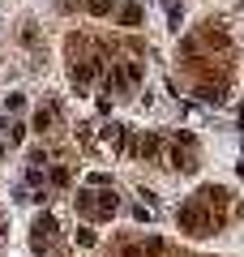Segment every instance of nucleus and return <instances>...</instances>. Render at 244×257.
I'll list each match as a JSON object with an SVG mask.
<instances>
[{"label": "nucleus", "mask_w": 244, "mask_h": 257, "mask_svg": "<svg viewBox=\"0 0 244 257\" xmlns=\"http://www.w3.org/2000/svg\"><path fill=\"white\" fill-rule=\"evenodd\" d=\"M172 159H176V167H197V150H193V138H176L172 142Z\"/></svg>", "instance_id": "obj_3"}, {"label": "nucleus", "mask_w": 244, "mask_h": 257, "mask_svg": "<svg viewBox=\"0 0 244 257\" xmlns=\"http://www.w3.org/2000/svg\"><path fill=\"white\" fill-rule=\"evenodd\" d=\"M120 138H125V128H120V124H107V128H103V142H107V146H116Z\"/></svg>", "instance_id": "obj_7"}, {"label": "nucleus", "mask_w": 244, "mask_h": 257, "mask_svg": "<svg viewBox=\"0 0 244 257\" xmlns=\"http://www.w3.org/2000/svg\"><path fill=\"white\" fill-rule=\"evenodd\" d=\"M77 210H94V193H77Z\"/></svg>", "instance_id": "obj_9"}, {"label": "nucleus", "mask_w": 244, "mask_h": 257, "mask_svg": "<svg viewBox=\"0 0 244 257\" xmlns=\"http://www.w3.org/2000/svg\"><path fill=\"white\" fill-rule=\"evenodd\" d=\"M111 77H116L111 86H116L120 94H129V90H137V77H142V64H133V60H129V64H116V69H111Z\"/></svg>", "instance_id": "obj_2"}, {"label": "nucleus", "mask_w": 244, "mask_h": 257, "mask_svg": "<svg viewBox=\"0 0 244 257\" xmlns=\"http://www.w3.org/2000/svg\"><path fill=\"white\" fill-rule=\"evenodd\" d=\"M52 120H56V116H52V107H43V111L35 116V124H39V128H52Z\"/></svg>", "instance_id": "obj_8"}, {"label": "nucleus", "mask_w": 244, "mask_h": 257, "mask_svg": "<svg viewBox=\"0 0 244 257\" xmlns=\"http://www.w3.org/2000/svg\"><path fill=\"white\" fill-rule=\"evenodd\" d=\"M0 231H5V227H0Z\"/></svg>", "instance_id": "obj_10"}, {"label": "nucleus", "mask_w": 244, "mask_h": 257, "mask_svg": "<svg viewBox=\"0 0 244 257\" xmlns=\"http://www.w3.org/2000/svg\"><path fill=\"white\" fill-rule=\"evenodd\" d=\"M86 9H90L94 18H107V13H111V0H86Z\"/></svg>", "instance_id": "obj_6"}, {"label": "nucleus", "mask_w": 244, "mask_h": 257, "mask_svg": "<svg viewBox=\"0 0 244 257\" xmlns=\"http://www.w3.org/2000/svg\"><path fill=\"white\" fill-rule=\"evenodd\" d=\"M30 240H35V253L39 257H52L56 253V219H52V214H43V219L35 223V236H30Z\"/></svg>", "instance_id": "obj_1"}, {"label": "nucleus", "mask_w": 244, "mask_h": 257, "mask_svg": "<svg viewBox=\"0 0 244 257\" xmlns=\"http://www.w3.org/2000/svg\"><path fill=\"white\" fill-rule=\"evenodd\" d=\"M137 155H146V159H159V138H137Z\"/></svg>", "instance_id": "obj_4"}, {"label": "nucleus", "mask_w": 244, "mask_h": 257, "mask_svg": "<svg viewBox=\"0 0 244 257\" xmlns=\"http://www.w3.org/2000/svg\"><path fill=\"white\" fill-rule=\"evenodd\" d=\"M120 22H125V26H137V22H142V9H137L133 0H129V5H120Z\"/></svg>", "instance_id": "obj_5"}]
</instances>
